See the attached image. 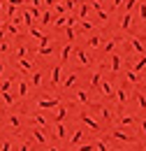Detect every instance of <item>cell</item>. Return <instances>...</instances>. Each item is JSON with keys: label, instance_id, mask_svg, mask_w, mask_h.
I'll use <instances>...</instances> for the list:
<instances>
[{"label": "cell", "instance_id": "1", "mask_svg": "<svg viewBox=\"0 0 146 151\" xmlns=\"http://www.w3.org/2000/svg\"><path fill=\"white\" fill-rule=\"evenodd\" d=\"M60 79H63V63H60V65H56L54 70H51V86H56Z\"/></svg>", "mask_w": 146, "mask_h": 151}, {"label": "cell", "instance_id": "2", "mask_svg": "<svg viewBox=\"0 0 146 151\" xmlns=\"http://www.w3.org/2000/svg\"><path fill=\"white\" fill-rule=\"evenodd\" d=\"M33 137H35L42 147H47V144H49V142H47V135H44V130H42V128H35V130H33Z\"/></svg>", "mask_w": 146, "mask_h": 151}, {"label": "cell", "instance_id": "3", "mask_svg": "<svg viewBox=\"0 0 146 151\" xmlns=\"http://www.w3.org/2000/svg\"><path fill=\"white\" fill-rule=\"evenodd\" d=\"M30 93V86L26 84V81H19V88H16V95L19 98H26V95Z\"/></svg>", "mask_w": 146, "mask_h": 151}, {"label": "cell", "instance_id": "4", "mask_svg": "<svg viewBox=\"0 0 146 151\" xmlns=\"http://www.w3.org/2000/svg\"><path fill=\"white\" fill-rule=\"evenodd\" d=\"M70 54H72V44H65V47H63V54H60V63H67Z\"/></svg>", "mask_w": 146, "mask_h": 151}, {"label": "cell", "instance_id": "5", "mask_svg": "<svg viewBox=\"0 0 146 151\" xmlns=\"http://www.w3.org/2000/svg\"><path fill=\"white\" fill-rule=\"evenodd\" d=\"M16 68H19V70H30V68H33V63H30V60H26V58H16Z\"/></svg>", "mask_w": 146, "mask_h": 151}, {"label": "cell", "instance_id": "6", "mask_svg": "<svg viewBox=\"0 0 146 151\" xmlns=\"http://www.w3.org/2000/svg\"><path fill=\"white\" fill-rule=\"evenodd\" d=\"M81 121H84V123H88V126H91L93 130H97V128H100V126H97V121H93V119H91V116H88L86 112L81 114Z\"/></svg>", "mask_w": 146, "mask_h": 151}, {"label": "cell", "instance_id": "7", "mask_svg": "<svg viewBox=\"0 0 146 151\" xmlns=\"http://www.w3.org/2000/svg\"><path fill=\"white\" fill-rule=\"evenodd\" d=\"M81 139H84V130H74L72 139H70V144H72V147H77V144H79Z\"/></svg>", "mask_w": 146, "mask_h": 151}, {"label": "cell", "instance_id": "8", "mask_svg": "<svg viewBox=\"0 0 146 151\" xmlns=\"http://www.w3.org/2000/svg\"><path fill=\"white\" fill-rule=\"evenodd\" d=\"M100 81H102V72H95V75H93V79H91V86H93V91H97Z\"/></svg>", "mask_w": 146, "mask_h": 151}, {"label": "cell", "instance_id": "9", "mask_svg": "<svg viewBox=\"0 0 146 151\" xmlns=\"http://www.w3.org/2000/svg\"><path fill=\"white\" fill-rule=\"evenodd\" d=\"M114 137H116V139H121V142H132V137H130V135H125V132H121V130H114Z\"/></svg>", "mask_w": 146, "mask_h": 151}, {"label": "cell", "instance_id": "10", "mask_svg": "<svg viewBox=\"0 0 146 151\" xmlns=\"http://www.w3.org/2000/svg\"><path fill=\"white\" fill-rule=\"evenodd\" d=\"M102 95H104V98H114V88H111V84H107V81L102 84Z\"/></svg>", "mask_w": 146, "mask_h": 151}, {"label": "cell", "instance_id": "11", "mask_svg": "<svg viewBox=\"0 0 146 151\" xmlns=\"http://www.w3.org/2000/svg\"><path fill=\"white\" fill-rule=\"evenodd\" d=\"M121 70V56L114 54V60H111V72H118Z\"/></svg>", "mask_w": 146, "mask_h": 151}, {"label": "cell", "instance_id": "12", "mask_svg": "<svg viewBox=\"0 0 146 151\" xmlns=\"http://www.w3.org/2000/svg\"><path fill=\"white\" fill-rule=\"evenodd\" d=\"M0 98H2V100H5V102H7V105H14V100H16V95L7 93V91H2V93H0Z\"/></svg>", "mask_w": 146, "mask_h": 151}, {"label": "cell", "instance_id": "13", "mask_svg": "<svg viewBox=\"0 0 146 151\" xmlns=\"http://www.w3.org/2000/svg\"><path fill=\"white\" fill-rule=\"evenodd\" d=\"M100 42H102V40H100V35H91V37H88V47L97 49V47H100Z\"/></svg>", "mask_w": 146, "mask_h": 151}, {"label": "cell", "instance_id": "14", "mask_svg": "<svg viewBox=\"0 0 146 151\" xmlns=\"http://www.w3.org/2000/svg\"><path fill=\"white\" fill-rule=\"evenodd\" d=\"M56 135H58L60 139H65V135H67V130H65V126H63V123H56Z\"/></svg>", "mask_w": 146, "mask_h": 151}, {"label": "cell", "instance_id": "15", "mask_svg": "<svg viewBox=\"0 0 146 151\" xmlns=\"http://www.w3.org/2000/svg\"><path fill=\"white\" fill-rule=\"evenodd\" d=\"M77 56H79V60H81L84 65H88V63H91V58L86 56V51H81V49H77Z\"/></svg>", "mask_w": 146, "mask_h": 151}, {"label": "cell", "instance_id": "16", "mask_svg": "<svg viewBox=\"0 0 146 151\" xmlns=\"http://www.w3.org/2000/svg\"><path fill=\"white\" fill-rule=\"evenodd\" d=\"M26 56H28V47H26V44H21V47L16 49V58H26Z\"/></svg>", "mask_w": 146, "mask_h": 151}, {"label": "cell", "instance_id": "17", "mask_svg": "<svg viewBox=\"0 0 146 151\" xmlns=\"http://www.w3.org/2000/svg\"><path fill=\"white\" fill-rule=\"evenodd\" d=\"M128 81H132V84H137V81H139V75H137V70H130V72H128Z\"/></svg>", "mask_w": 146, "mask_h": 151}, {"label": "cell", "instance_id": "18", "mask_svg": "<svg viewBox=\"0 0 146 151\" xmlns=\"http://www.w3.org/2000/svg\"><path fill=\"white\" fill-rule=\"evenodd\" d=\"M130 19H132V17H130V12L123 17V19H121V28H123V30H125V28H130Z\"/></svg>", "mask_w": 146, "mask_h": 151}, {"label": "cell", "instance_id": "19", "mask_svg": "<svg viewBox=\"0 0 146 151\" xmlns=\"http://www.w3.org/2000/svg\"><path fill=\"white\" fill-rule=\"evenodd\" d=\"M33 86H42V72H35V75H33Z\"/></svg>", "mask_w": 146, "mask_h": 151}, {"label": "cell", "instance_id": "20", "mask_svg": "<svg viewBox=\"0 0 146 151\" xmlns=\"http://www.w3.org/2000/svg\"><path fill=\"white\" fill-rule=\"evenodd\" d=\"M132 47H135V49H137L139 54H146V51H144V47H142V42H139V40H135V37H132Z\"/></svg>", "mask_w": 146, "mask_h": 151}, {"label": "cell", "instance_id": "21", "mask_svg": "<svg viewBox=\"0 0 146 151\" xmlns=\"http://www.w3.org/2000/svg\"><path fill=\"white\" fill-rule=\"evenodd\" d=\"M58 105V100H39V107H54Z\"/></svg>", "mask_w": 146, "mask_h": 151}, {"label": "cell", "instance_id": "22", "mask_svg": "<svg viewBox=\"0 0 146 151\" xmlns=\"http://www.w3.org/2000/svg\"><path fill=\"white\" fill-rule=\"evenodd\" d=\"M35 121H37V126H39V128H47V119H44L42 114H37V116H35Z\"/></svg>", "mask_w": 146, "mask_h": 151}, {"label": "cell", "instance_id": "23", "mask_svg": "<svg viewBox=\"0 0 146 151\" xmlns=\"http://www.w3.org/2000/svg\"><path fill=\"white\" fill-rule=\"evenodd\" d=\"M77 98H79V102H84V105L88 102V93H86V91H79V93H77Z\"/></svg>", "mask_w": 146, "mask_h": 151}, {"label": "cell", "instance_id": "24", "mask_svg": "<svg viewBox=\"0 0 146 151\" xmlns=\"http://www.w3.org/2000/svg\"><path fill=\"white\" fill-rule=\"evenodd\" d=\"M9 126H12V128H21V121H19V116H9Z\"/></svg>", "mask_w": 146, "mask_h": 151}, {"label": "cell", "instance_id": "25", "mask_svg": "<svg viewBox=\"0 0 146 151\" xmlns=\"http://www.w3.org/2000/svg\"><path fill=\"white\" fill-rule=\"evenodd\" d=\"M137 2H139V0H123V5H125V12H130V9H132Z\"/></svg>", "mask_w": 146, "mask_h": 151}, {"label": "cell", "instance_id": "26", "mask_svg": "<svg viewBox=\"0 0 146 151\" xmlns=\"http://www.w3.org/2000/svg\"><path fill=\"white\" fill-rule=\"evenodd\" d=\"M65 116H67V109H58V112H56V121H63Z\"/></svg>", "mask_w": 146, "mask_h": 151}, {"label": "cell", "instance_id": "27", "mask_svg": "<svg viewBox=\"0 0 146 151\" xmlns=\"http://www.w3.org/2000/svg\"><path fill=\"white\" fill-rule=\"evenodd\" d=\"M74 81H77V72H72V75H70V79L65 81V88H70V86H72Z\"/></svg>", "mask_w": 146, "mask_h": 151}, {"label": "cell", "instance_id": "28", "mask_svg": "<svg viewBox=\"0 0 146 151\" xmlns=\"http://www.w3.org/2000/svg\"><path fill=\"white\" fill-rule=\"evenodd\" d=\"M9 86H12V79H5V81L0 84V93H2V91H7Z\"/></svg>", "mask_w": 146, "mask_h": 151}, {"label": "cell", "instance_id": "29", "mask_svg": "<svg viewBox=\"0 0 146 151\" xmlns=\"http://www.w3.org/2000/svg\"><path fill=\"white\" fill-rule=\"evenodd\" d=\"M137 100H139V107H142V109H146V98L142 93H137Z\"/></svg>", "mask_w": 146, "mask_h": 151}, {"label": "cell", "instance_id": "30", "mask_svg": "<svg viewBox=\"0 0 146 151\" xmlns=\"http://www.w3.org/2000/svg\"><path fill=\"white\" fill-rule=\"evenodd\" d=\"M102 116H104L107 121H111V109L109 107H102Z\"/></svg>", "mask_w": 146, "mask_h": 151}, {"label": "cell", "instance_id": "31", "mask_svg": "<svg viewBox=\"0 0 146 151\" xmlns=\"http://www.w3.org/2000/svg\"><path fill=\"white\" fill-rule=\"evenodd\" d=\"M114 47H116V40H114V42H107V44H104V54H109Z\"/></svg>", "mask_w": 146, "mask_h": 151}, {"label": "cell", "instance_id": "32", "mask_svg": "<svg viewBox=\"0 0 146 151\" xmlns=\"http://www.w3.org/2000/svg\"><path fill=\"white\" fill-rule=\"evenodd\" d=\"M0 151H12V144H9V142H7V139H5V142H2V144H0Z\"/></svg>", "mask_w": 146, "mask_h": 151}, {"label": "cell", "instance_id": "33", "mask_svg": "<svg viewBox=\"0 0 146 151\" xmlns=\"http://www.w3.org/2000/svg\"><path fill=\"white\" fill-rule=\"evenodd\" d=\"M139 14H142V19L146 21V2H144V5H142V7H139Z\"/></svg>", "mask_w": 146, "mask_h": 151}, {"label": "cell", "instance_id": "34", "mask_svg": "<svg viewBox=\"0 0 146 151\" xmlns=\"http://www.w3.org/2000/svg\"><path fill=\"white\" fill-rule=\"evenodd\" d=\"M77 151H93V144H84V147H79Z\"/></svg>", "mask_w": 146, "mask_h": 151}, {"label": "cell", "instance_id": "35", "mask_svg": "<svg viewBox=\"0 0 146 151\" xmlns=\"http://www.w3.org/2000/svg\"><path fill=\"white\" fill-rule=\"evenodd\" d=\"M144 65H146V56L142 58V60H139V63H137V68H135V70H142V68H144Z\"/></svg>", "mask_w": 146, "mask_h": 151}, {"label": "cell", "instance_id": "36", "mask_svg": "<svg viewBox=\"0 0 146 151\" xmlns=\"http://www.w3.org/2000/svg\"><path fill=\"white\" fill-rule=\"evenodd\" d=\"M30 35H33V37H35V40H39V37H42V33H39V30H35V28L30 30Z\"/></svg>", "mask_w": 146, "mask_h": 151}, {"label": "cell", "instance_id": "37", "mask_svg": "<svg viewBox=\"0 0 146 151\" xmlns=\"http://www.w3.org/2000/svg\"><path fill=\"white\" fill-rule=\"evenodd\" d=\"M42 23H51V14H44V17H42Z\"/></svg>", "mask_w": 146, "mask_h": 151}, {"label": "cell", "instance_id": "38", "mask_svg": "<svg viewBox=\"0 0 146 151\" xmlns=\"http://www.w3.org/2000/svg\"><path fill=\"white\" fill-rule=\"evenodd\" d=\"M19 151H30V144H21V147H19Z\"/></svg>", "mask_w": 146, "mask_h": 151}, {"label": "cell", "instance_id": "39", "mask_svg": "<svg viewBox=\"0 0 146 151\" xmlns=\"http://www.w3.org/2000/svg\"><path fill=\"white\" fill-rule=\"evenodd\" d=\"M123 5V0H114V7H121Z\"/></svg>", "mask_w": 146, "mask_h": 151}, {"label": "cell", "instance_id": "40", "mask_svg": "<svg viewBox=\"0 0 146 151\" xmlns=\"http://www.w3.org/2000/svg\"><path fill=\"white\" fill-rule=\"evenodd\" d=\"M142 132L146 135V121H142Z\"/></svg>", "mask_w": 146, "mask_h": 151}, {"label": "cell", "instance_id": "41", "mask_svg": "<svg viewBox=\"0 0 146 151\" xmlns=\"http://www.w3.org/2000/svg\"><path fill=\"white\" fill-rule=\"evenodd\" d=\"M2 72H5V65H2V63H0V75H2Z\"/></svg>", "mask_w": 146, "mask_h": 151}, {"label": "cell", "instance_id": "42", "mask_svg": "<svg viewBox=\"0 0 146 151\" xmlns=\"http://www.w3.org/2000/svg\"><path fill=\"white\" fill-rule=\"evenodd\" d=\"M144 151H146V147H144Z\"/></svg>", "mask_w": 146, "mask_h": 151}]
</instances>
